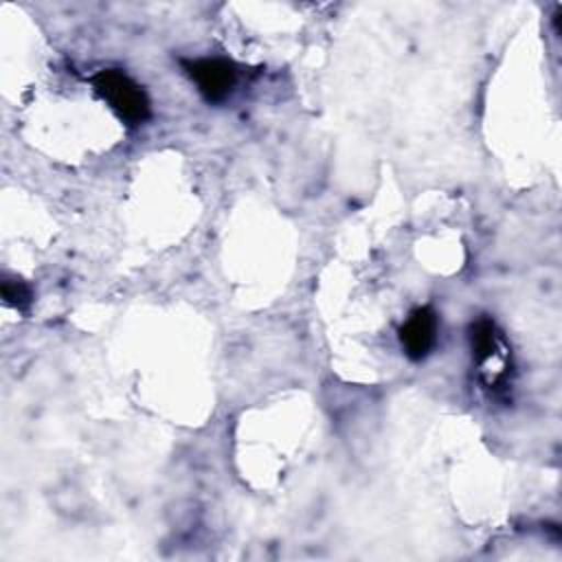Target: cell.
<instances>
[{"label": "cell", "mask_w": 562, "mask_h": 562, "mask_svg": "<svg viewBox=\"0 0 562 562\" xmlns=\"http://www.w3.org/2000/svg\"><path fill=\"white\" fill-rule=\"evenodd\" d=\"M92 86L101 99L110 103V108L130 125L145 123L151 114L147 92L125 72L116 68L99 70L92 79Z\"/></svg>", "instance_id": "6da1fadb"}, {"label": "cell", "mask_w": 562, "mask_h": 562, "mask_svg": "<svg viewBox=\"0 0 562 562\" xmlns=\"http://www.w3.org/2000/svg\"><path fill=\"white\" fill-rule=\"evenodd\" d=\"M470 340H472V351L476 362H483L485 358H490L494 349V323L490 318H479L470 329Z\"/></svg>", "instance_id": "277c9868"}, {"label": "cell", "mask_w": 562, "mask_h": 562, "mask_svg": "<svg viewBox=\"0 0 562 562\" xmlns=\"http://www.w3.org/2000/svg\"><path fill=\"white\" fill-rule=\"evenodd\" d=\"M182 68L187 75L198 83V90L202 97L211 103H217L226 99L235 86L237 72L235 66L220 57H206V59H182Z\"/></svg>", "instance_id": "7a4b0ae2"}, {"label": "cell", "mask_w": 562, "mask_h": 562, "mask_svg": "<svg viewBox=\"0 0 562 562\" xmlns=\"http://www.w3.org/2000/svg\"><path fill=\"white\" fill-rule=\"evenodd\" d=\"M437 340V314L430 307H417L400 327V342L411 360H424Z\"/></svg>", "instance_id": "3957f363"}, {"label": "cell", "mask_w": 562, "mask_h": 562, "mask_svg": "<svg viewBox=\"0 0 562 562\" xmlns=\"http://www.w3.org/2000/svg\"><path fill=\"white\" fill-rule=\"evenodd\" d=\"M0 290H2V299L11 307H15V310H26L29 307L31 290L22 281H18V279H2Z\"/></svg>", "instance_id": "5b68a950"}]
</instances>
